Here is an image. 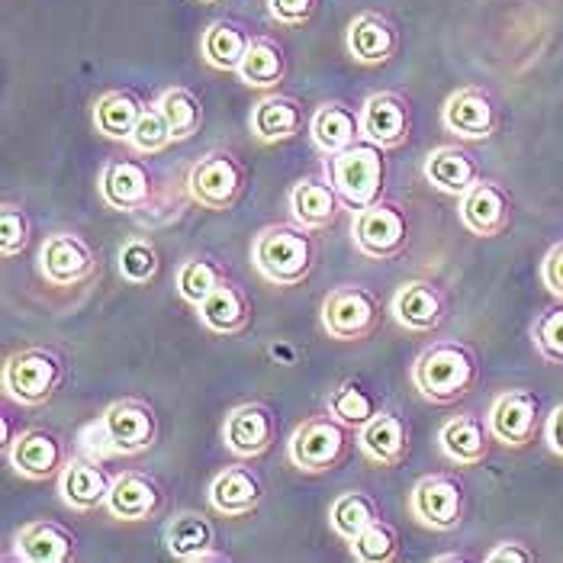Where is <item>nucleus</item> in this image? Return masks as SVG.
Listing matches in <instances>:
<instances>
[{
    "mask_svg": "<svg viewBox=\"0 0 563 563\" xmlns=\"http://www.w3.org/2000/svg\"><path fill=\"white\" fill-rule=\"evenodd\" d=\"M479 380V357L457 339H438L412 364V384L429 402L451 406L471 396Z\"/></svg>",
    "mask_w": 563,
    "mask_h": 563,
    "instance_id": "f257e3e1",
    "label": "nucleus"
},
{
    "mask_svg": "<svg viewBox=\"0 0 563 563\" xmlns=\"http://www.w3.org/2000/svg\"><path fill=\"white\" fill-rule=\"evenodd\" d=\"M158 441V416L145 399H117L85 432L90 457H132Z\"/></svg>",
    "mask_w": 563,
    "mask_h": 563,
    "instance_id": "f03ea898",
    "label": "nucleus"
},
{
    "mask_svg": "<svg viewBox=\"0 0 563 563\" xmlns=\"http://www.w3.org/2000/svg\"><path fill=\"white\" fill-rule=\"evenodd\" d=\"M316 242L300 222L264 225L252 242V264L267 284L297 287L316 267Z\"/></svg>",
    "mask_w": 563,
    "mask_h": 563,
    "instance_id": "7ed1b4c3",
    "label": "nucleus"
},
{
    "mask_svg": "<svg viewBox=\"0 0 563 563\" xmlns=\"http://www.w3.org/2000/svg\"><path fill=\"white\" fill-rule=\"evenodd\" d=\"M329 180L335 184L342 203L351 210H364L384 200V180H387L384 148L371 139H357L345 152L329 158Z\"/></svg>",
    "mask_w": 563,
    "mask_h": 563,
    "instance_id": "20e7f679",
    "label": "nucleus"
},
{
    "mask_svg": "<svg viewBox=\"0 0 563 563\" xmlns=\"http://www.w3.org/2000/svg\"><path fill=\"white\" fill-rule=\"evenodd\" d=\"M65 380V357L55 347H23L3 364V390L20 406H43Z\"/></svg>",
    "mask_w": 563,
    "mask_h": 563,
    "instance_id": "39448f33",
    "label": "nucleus"
},
{
    "mask_svg": "<svg viewBox=\"0 0 563 563\" xmlns=\"http://www.w3.org/2000/svg\"><path fill=\"white\" fill-rule=\"evenodd\" d=\"M249 174L245 165L225 152V148H213L203 158H197L187 172V194L197 207L213 210V213H225L232 210L242 194H245Z\"/></svg>",
    "mask_w": 563,
    "mask_h": 563,
    "instance_id": "423d86ee",
    "label": "nucleus"
},
{
    "mask_svg": "<svg viewBox=\"0 0 563 563\" xmlns=\"http://www.w3.org/2000/svg\"><path fill=\"white\" fill-rule=\"evenodd\" d=\"M347 441H351L347 438V426L339 422L332 412L309 416L290 434L287 457L303 474H329V471H335L345 461Z\"/></svg>",
    "mask_w": 563,
    "mask_h": 563,
    "instance_id": "0eeeda50",
    "label": "nucleus"
},
{
    "mask_svg": "<svg viewBox=\"0 0 563 563\" xmlns=\"http://www.w3.org/2000/svg\"><path fill=\"white\" fill-rule=\"evenodd\" d=\"M319 322L335 342H364L380 325V300L357 284H345L329 290L319 309Z\"/></svg>",
    "mask_w": 563,
    "mask_h": 563,
    "instance_id": "6e6552de",
    "label": "nucleus"
},
{
    "mask_svg": "<svg viewBox=\"0 0 563 563\" xmlns=\"http://www.w3.org/2000/svg\"><path fill=\"white\" fill-rule=\"evenodd\" d=\"M351 239L354 249L364 258L390 261L406 252L409 245V217L399 203L377 200L364 210H354L351 219Z\"/></svg>",
    "mask_w": 563,
    "mask_h": 563,
    "instance_id": "1a4fd4ad",
    "label": "nucleus"
},
{
    "mask_svg": "<svg viewBox=\"0 0 563 563\" xmlns=\"http://www.w3.org/2000/svg\"><path fill=\"white\" fill-rule=\"evenodd\" d=\"M467 493L464 483L451 474H429L412 486L409 512L432 531H454L464 521Z\"/></svg>",
    "mask_w": 563,
    "mask_h": 563,
    "instance_id": "9d476101",
    "label": "nucleus"
},
{
    "mask_svg": "<svg viewBox=\"0 0 563 563\" xmlns=\"http://www.w3.org/2000/svg\"><path fill=\"white\" fill-rule=\"evenodd\" d=\"M486 426L493 432V441L506 448H528L541 429V399L531 390L499 393L489 406Z\"/></svg>",
    "mask_w": 563,
    "mask_h": 563,
    "instance_id": "9b49d317",
    "label": "nucleus"
},
{
    "mask_svg": "<svg viewBox=\"0 0 563 563\" xmlns=\"http://www.w3.org/2000/svg\"><path fill=\"white\" fill-rule=\"evenodd\" d=\"M40 271L52 287H78L93 277L97 255L85 235L78 232H52L40 249Z\"/></svg>",
    "mask_w": 563,
    "mask_h": 563,
    "instance_id": "f8f14e48",
    "label": "nucleus"
},
{
    "mask_svg": "<svg viewBox=\"0 0 563 563\" xmlns=\"http://www.w3.org/2000/svg\"><path fill=\"white\" fill-rule=\"evenodd\" d=\"M277 441V416L267 402H242L222 422V444L239 461H255Z\"/></svg>",
    "mask_w": 563,
    "mask_h": 563,
    "instance_id": "ddd939ff",
    "label": "nucleus"
},
{
    "mask_svg": "<svg viewBox=\"0 0 563 563\" xmlns=\"http://www.w3.org/2000/svg\"><path fill=\"white\" fill-rule=\"evenodd\" d=\"M97 184H100V200L120 213L145 210L155 194V177L139 158H110Z\"/></svg>",
    "mask_w": 563,
    "mask_h": 563,
    "instance_id": "4468645a",
    "label": "nucleus"
},
{
    "mask_svg": "<svg viewBox=\"0 0 563 563\" xmlns=\"http://www.w3.org/2000/svg\"><path fill=\"white\" fill-rule=\"evenodd\" d=\"M441 123H444V130L451 132V135H457V139L483 142L499 126V107L489 97V90H483V87H457L444 100Z\"/></svg>",
    "mask_w": 563,
    "mask_h": 563,
    "instance_id": "2eb2a0df",
    "label": "nucleus"
},
{
    "mask_svg": "<svg viewBox=\"0 0 563 563\" xmlns=\"http://www.w3.org/2000/svg\"><path fill=\"white\" fill-rule=\"evenodd\" d=\"M361 130L364 139L377 142L380 148H399L412 135V107L399 90H377L361 107Z\"/></svg>",
    "mask_w": 563,
    "mask_h": 563,
    "instance_id": "dca6fc26",
    "label": "nucleus"
},
{
    "mask_svg": "<svg viewBox=\"0 0 563 563\" xmlns=\"http://www.w3.org/2000/svg\"><path fill=\"white\" fill-rule=\"evenodd\" d=\"M457 213H461L464 229H471L474 235H479V239H496L512 222V194L503 184L479 177L477 184L461 197Z\"/></svg>",
    "mask_w": 563,
    "mask_h": 563,
    "instance_id": "f3484780",
    "label": "nucleus"
},
{
    "mask_svg": "<svg viewBox=\"0 0 563 563\" xmlns=\"http://www.w3.org/2000/svg\"><path fill=\"white\" fill-rule=\"evenodd\" d=\"M165 486L152 474L126 471L113 477L110 496H107V512L120 521H152L165 512Z\"/></svg>",
    "mask_w": 563,
    "mask_h": 563,
    "instance_id": "a211bd4d",
    "label": "nucleus"
},
{
    "mask_svg": "<svg viewBox=\"0 0 563 563\" xmlns=\"http://www.w3.org/2000/svg\"><path fill=\"white\" fill-rule=\"evenodd\" d=\"M7 461L13 474H20L23 479H36V483L62 474V467L68 464L62 438L48 429H26L16 434L7 448Z\"/></svg>",
    "mask_w": 563,
    "mask_h": 563,
    "instance_id": "6ab92c4d",
    "label": "nucleus"
},
{
    "mask_svg": "<svg viewBox=\"0 0 563 563\" xmlns=\"http://www.w3.org/2000/svg\"><path fill=\"white\" fill-rule=\"evenodd\" d=\"M13 558L23 563H71L78 558V538L62 521L36 519L16 531Z\"/></svg>",
    "mask_w": 563,
    "mask_h": 563,
    "instance_id": "aec40b11",
    "label": "nucleus"
},
{
    "mask_svg": "<svg viewBox=\"0 0 563 563\" xmlns=\"http://www.w3.org/2000/svg\"><path fill=\"white\" fill-rule=\"evenodd\" d=\"M347 52L361 65H387L399 52V30L387 13L361 10L347 23Z\"/></svg>",
    "mask_w": 563,
    "mask_h": 563,
    "instance_id": "412c9836",
    "label": "nucleus"
},
{
    "mask_svg": "<svg viewBox=\"0 0 563 563\" xmlns=\"http://www.w3.org/2000/svg\"><path fill=\"white\" fill-rule=\"evenodd\" d=\"M390 312L409 332H434L448 319V297L432 280H409L396 290Z\"/></svg>",
    "mask_w": 563,
    "mask_h": 563,
    "instance_id": "4be33fe9",
    "label": "nucleus"
},
{
    "mask_svg": "<svg viewBox=\"0 0 563 563\" xmlns=\"http://www.w3.org/2000/svg\"><path fill=\"white\" fill-rule=\"evenodd\" d=\"M113 477L100 467V457H71L58 474L62 503L75 512H90L97 506H107Z\"/></svg>",
    "mask_w": 563,
    "mask_h": 563,
    "instance_id": "5701e85b",
    "label": "nucleus"
},
{
    "mask_svg": "<svg viewBox=\"0 0 563 563\" xmlns=\"http://www.w3.org/2000/svg\"><path fill=\"white\" fill-rule=\"evenodd\" d=\"M409 426L402 416H396L390 409H380L371 422H364L357 429V448L364 451L367 461L380 464V467H399L409 457Z\"/></svg>",
    "mask_w": 563,
    "mask_h": 563,
    "instance_id": "b1692460",
    "label": "nucleus"
},
{
    "mask_svg": "<svg viewBox=\"0 0 563 563\" xmlns=\"http://www.w3.org/2000/svg\"><path fill=\"white\" fill-rule=\"evenodd\" d=\"M264 503V479L252 467H225L210 483V506L225 519L252 516Z\"/></svg>",
    "mask_w": 563,
    "mask_h": 563,
    "instance_id": "393cba45",
    "label": "nucleus"
},
{
    "mask_svg": "<svg viewBox=\"0 0 563 563\" xmlns=\"http://www.w3.org/2000/svg\"><path fill=\"white\" fill-rule=\"evenodd\" d=\"M290 217L300 222L303 229L316 232V229H329L335 225L339 210L345 207L335 184L325 177H300L290 190Z\"/></svg>",
    "mask_w": 563,
    "mask_h": 563,
    "instance_id": "a878e982",
    "label": "nucleus"
},
{
    "mask_svg": "<svg viewBox=\"0 0 563 563\" xmlns=\"http://www.w3.org/2000/svg\"><path fill=\"white\" fill-rule=\"evenodd\" d=\"M249 130L261 145H277L303 130V103L287 93H264L252 107Z\"/></svg>",
    "mask_w": 563,
    "mask_h": 563,
    "instance_id": "bb28decb",
    "label": "nucleus"
},
{
    "mask_svg": "<svg viewBox=\"0 0 563 563\" xmlns=\"http://www.w3.org/2000/svg\"><path fill=\"white\" fill-rule=\"evenodd\" d=\"M309 135L316 142V148L322 155H339L347 145H354L357 139H364L361 130V110H351L342 100H325L322 107H316L312 120H309Z\"/></svg>",
    "mask_w": 563,
    "mask_h": 563,
    "instance_id": "cd10ccee",
    "label": "nucleus"
},
{
    "mask_svg": "<svg viewBox=\"0 0 563 563\" xmlns=\"http://www.w3.org/2000/svg\"><path fill=\"white\" fill-rule=\"evenodd\" d=\"M194 309L200 316V325L210 329L213 335H242L252 322V300L232 280H222L217 290Z\"/></svg>",
    "mask_w": 563,
    "mask_h": 563,
    "instance_id": "c85d7f7f",
    "label": "nucleus"
},
{
    "mask_svg": "<svg viewBox=\"0 0 563 563\" xmlns=\"http://www.w3.org/2000/svg\"><path fill=\"white\" fill-rule=\"evenodd\" d=\"M438 441H441V451L448 461H454L457 467H477L489 457L493 432L483 419L471 416V412H461L441 426Z\"/></svg>",
    "mask_w": 563,
    "mask_h": 563,
    "instance_id": "c756f323",
    "label": "nucleus"
},
{
    "mask_svg": "<svg viewBox=\"0 0 563 563\" xmlns=\"http://www.w3.org/2000/svg\"><path fill=\"white\" fill-rule=\"evenodd\" d=\"M217 544V528L200 512H177L165 525V548L177 561H222V554L213 551Z\"/></svg>",
    "mask_w": 563,
    "mask_h": 563,
    "instance_id": "7c9ffc66",
    "label": "nucleus"
},
{
    "mask_svg": "<svg viewBox=\"0 0 563 563\" xmlns=\"http://www.w3.org/2000/svg\"><path fill=\"white\" fill-rule=\"evenodd\" d=\"M422 172L434 190L451 194V197H464L479 180L477 158L464 145H441V148L429 152Z\"/></svg>",
    "mask_w": 563,
    "mask_h": 563,
    "instance_id": "2f4dec72",
    "label": "nucleus"
},
{
    "mask_svg": "<svg viewBox=\"0 0 563 563\" xmlns=\"http://www.w3.org/2000/svg\"><path fill=\"white\" fill-rule=\"evenodd\" d=\"M145 103L139 100L135 90H107L97 97L93 103V126L100 135L117 139V142H130L132 130L142 117Z\"/></svg>",
    "mask_w": 563,
    "mask_h": 563,
    "instance_id": "473e14b6",
    "label": "nucleus"
},
{
    "mask_svg": "<svg viewBox=\"0 0 563 563\" xmlns=\"http://www.w3.org/2000/svg\"><path fill=\"white\" fill-rule=\"evenodd\" d=\"M249 48H252V36L239 23H232V20L210 23L203 40H200L203 62L210 68H217V71H239V65L245 62Z\"/></svg>",
    "mask_w": 563,
    "mask_h": 563,
    "instance_id": "72a5a7b5",
    "label": "nucleus"
},
{
    "mask_svg": "<svg viewBox=\"0 0 563 563\" xmlns=\"http://www.w3.org/2000/svg\"><path fill=\"white\" fill-rule=\"evenodd\" d=\"M235 75L242 85L258 87V90L277 87L287 75V55L274 40H252V48Z\"/></svg>",
    "mask_w": 563,
    "mask_h": 563,
    "instance_id": "f704fd0d",
    "label": "nucleus"
},
{
    "mask_svg": "<svg viewBox=\"0 0 563 563\" xmlns=\"http://www.w3.org/2000/svg\"><path fill=\"white\" fill-rule=\"evenodd\" d=\"M380 519V506L371 493L364 489H347L332 506H329V525L339 538L354 541L371 521Z\"/></svg>",
    "mask_w": 563,
    "mask_h": 563,
    "instance_id": "c9c22d12",
    "label": "nucleus"
},
{
    "mask_svg": "<svg viewBox=\"0 0 563 563\" xmlns=\"http://www.w3.org/2000/svg\"><path fill=\"white\" fill-rule=\"evenodd\" d=\"M325 412H332L339 422H345L347 429H361L364 422H371L380 412V402H377L374 393L361 387L357 380H342L335 390H329Z\"/></svg>",
    "mask_w": 563,
    "mask_h": 563,
    "instance_id": "e433bc0d",
    "label": "nucleus"
},
{
    "mask_svg": "<svg viewBox=\"0 0 563 563\" xmlns=\"http://www.w3.org/2000/svg\"><path fill=\"white\" fill-rule=\"evenodd\" d=\"M158 110L165 113L168 126H172L174 142H187L194 139L203 126V103L194 90L187 87H168L158 97Z\"/></svg>",
    "mask_w": 563,
    "mask_h": 563,
    "instance_id": "4c0bfd02",
    "label": "nucleus"
},
{
    "mask_svg": "<svg viewBox=\"0 0 563 563\" xmlns=\"http://www.w3.org/2000/svg\"><path fill=\"white\" fill-rule=\"evenodd\" d=\"M222 280H225V271L213 258H187L174 274V290L184 303L200 306Z\"/></svg>",
    "mask_w": 563,
    "mask_h": 563,
    "instance_id": "58836bf2",
    "label": "nucleus"
},
{
    "mask_svg": "<svg viewBox=\"0 0 563 563\" xmlns=\"http://www.w3.org/2000/svg\"><path fill=\"white\" fill-rule=\"evenodd\" d=\"M162 271V255L155 249L152 239H142L135 235L130 242H123L120 249V277L132 284V287H145L158 277Z\"/></svg>",
    "mask_w": 563,
    "mask_h": 563,
    "instance_id": "ea45409f",
    "label": "nucleus"
},
{
    "mask_svg": "<svg viewBox=\"0 0 563 563\" xmlns=\"http://www.w3.org/2000/svg\"><path fill=\"white\" fill-rule=\"evenodd\" d=\"M351 544V558L361 563H390L399 554V531L390 521H371Z\"/></svg>",
    "mask_w": 563,
    "mask_h": 563,
    "instance_id": "a19ab883",
    "label": "nucleus"
},
{
    "mask_svg": "<svg viewBox=\"0 0 563 563\" xmlns=\"http://www.w3.org/2000/svg\"><path fill=\"white\" fill-rule=\"evenodd\" d=\"M172 142V126H168L165 113L158 110V103L145 107L142 117H139V123H135V130H132L130 135L132 152H139V155H158V152H165Z\"/></svg>",
    "mask_w": 563,
    "mask_h": 563,
    "instance_id": "79ce46f5",
    "label": "nucleus"
},
{
    "mask_svg": "<svg viewBox=\"0 0 563 563\" xmlns=\"http://www.w3.org/2000/svg\"><path fill=\"white\" fill-rule=\"evenodd\" d=\"M531 342L538 347V354L551 364L563 367V300L561 306H548L534 325H531Z\"/></svg>",
    "mask_w": 563,
    "mask_h": 563,
    "instance_id": "37998d69",
    "label": "nucleus"
},
{
    "mask_svg": "<svg viewBox=\"0 0 563 563\" xmlns=\"http://www.w3.org/2000/svg\"><path fill=\"white\" fill-rule=\"evenodd\" d=\"M30 235L33 225L23 207L16 203H3L0 207V255L3 258H16L30 249Z\"/></svg>",
    "mask_w": 563,
    "mask_h": 563,
    "instance_id": "c03bdc74",
    "label": "nucleus"
},
{
    "mask_svg": "<svg viewBox=\"0 0 563 563\" xmlns=\"http://www.w3.org/2000/svg\"><path fill=\"white\" fill-rule=\"evenodd\" d=\"M267 13L280 26H303L316 13V0H267Z\"/></svg>",
    "mask_w": 563,
    "mask_h": 563,
    "instance_id": "a18cd8bd",
    "label": "nucleus"
},
{
    "mask_svg": "<svg viewBox=\"0 0 563 563\" xmlns=\"http://www.w3.org/2000/svg\"><path fill=\"white\" fill-rule=\"evenodd\" d=\"M541 284H544L558 300H563V242L551 245L544 261H541Z\"/></svg>",
    "mask_w": 563,
    "mask_h": 563,
    "instance_id": "49530a36",
    "label": "nucleus"
},
{
    "mask_svg": "<svg viewBox=\"0 0 563 563\" xmlns=\"http://www.w3.org/2000/svg\"><path fill=\"white\" fill-rule=\"evenodd\" d=\"M534 561V551H528L521 541H503L496 544L489 554H486V563H531Z\"/></svg>",
    "mask_w": 563,
    "mask_h": 563,
    "instance_id": "de8ad7c7",
    "label": "nucleus"
},
{
    "mask_svg": "<svg viewBox=\"0 0 563 563\" xmlns=\"http://www.w3.org/2000/svg\"><path fill=\"white\" fill-rule=\"evenodd\" d=\"M544 444L551 448V454H558L563 461V402H558L551 416L544 419Z\"/></svg>",
    "mask_w": 563,
    "mask_h": 563,
    "instance_id": "09e8293b",
    "label": "nucleus"
},
{
    "mask_svg": "<svg viewBox=\"0 0 563 563\" xmlns=\"http://www.w3.org/2000/svg\"><path fill=\"white\" fill-rule=\"evenodd\" d=\"M434 561H438V563H441V561H464V554H454V551H451V554H438Z\"/></svg>",
    "mask_w": 563,
    "mask_h": 563,
    "instance_id": "8fccbe9b",
    "label": "nucleus"
},
{
    "mask_svg": "<svg viewBox=\"0 0 563 563\" xmlns=\"http://www.w3.org/2000/svg\"><path fill=\"white\" fill-rule=\"evenodd\" d=\"M203 3H219V0H203Z\"/></svg>",
    "mask_w": 563,
    "mask_h": 563,
    "instance_id": "3c124183",
    "label": "nucleus"
}]
</instances>
